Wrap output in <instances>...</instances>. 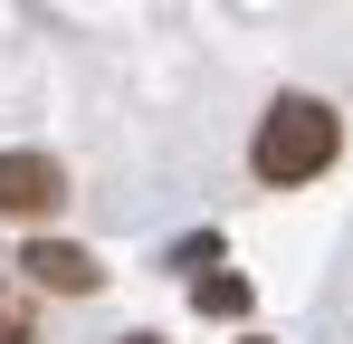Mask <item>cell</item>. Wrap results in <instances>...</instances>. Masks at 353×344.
<instances>
[{"mask_svg":"<svg viewBox=\"0 0 353 344\" xmlns=\"http://www.w3.org/2000/svg\"><path fill=\"white\" fill-rule=\"evenodd\" d=\"M344 153V115L325 106V96H277V106L258 115V134H248V172L258 182H315V172Z\"/></svg>","mask_w":353,"mask_h":344,"instance_id":"1","label":"cell"},{"mask_svg":"<svg viewBox=\"0 0 353 344\" xmlns=\"http://www.w3.org/2000/svg\"><path fill=\"white\" fill-rule=\"evenodd\" d=\"M67 201V172L48 153H0V220H48Z\"/></svg>","mask_w":353,"mask_h":344,"instance_id":"2","label":"cell"},{"mask_svg":"<svg viewBox=\"0 0 353 344\" xmlns=\"http://www.w3.org/2000/svg\"><path fill=\"white\" fill-rule=\"evenodd\" d=\"M19 278H29V287H58V296H96L105 268H96L86 249H67V239H29V249H19Z\"/></svg>","mask_w":353,"mask_h":344,"instance_id":"3","label":"cell"},{"mask_svg":"<svg viewBox=\"0 0 353 344\" xmlns=\"http://www.w3.org/2000/svg\"><path fill=\"white\" fill-rule=\"evenodd\" d=\"M191 296H201V316H248V278H239V268H210V278H191Z\"/></svg>","mask_w":353,"mask_h":344,"instance_id":"4","label":"cell"},{"mask_svg":"<svg viewBox=\"0 0 353 344\" xmlns=\"http://www.w3.org/2000/svg\"><path fill=\"white\" fill-rule=\"evenodd\" d=\"M0 344H29V296L0 278Z\"/></svg>","mask_w":353,"mask_h":344,"instance_id":"5","label":"cell"},{"mask_svg":"<svg viewBox=\"0 0 353 344\" xmlns=\"http://www.w3.org/2000/svg\"><path fill=\"white\" fill-rule=\"evenodd\" d=\"M124 344H163V335H124Z\"/></svg>","mask_w":353,"mask_h":344,"instance_id":"6","label":"cell"}]
</instances>
